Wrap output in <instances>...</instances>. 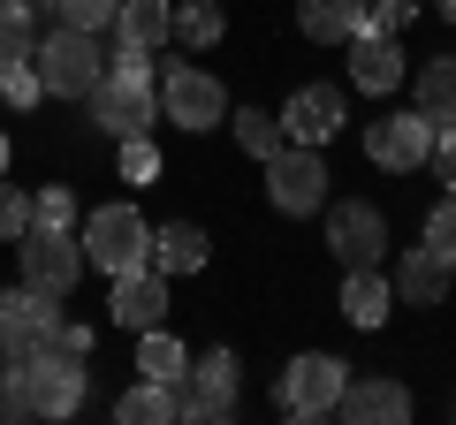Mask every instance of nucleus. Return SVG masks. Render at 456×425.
<instances>
[{
    "mask_svg": "<svg viewBox=\"0 0 456 425\" xmlns=\"http://www.w3.org/2000/svg\"><path fill=\"white\" fill-rule=\"evenodd\" d=\"M152 46H122L107 61V76L92 84V130H107V137H145L152 130V115H160V92H152Z\"/></svg>",
    "mask_w": 456,
    "mask_h": 425,
    "instance_id": "nucleus-1",
    "label": "nucleus"
},
{
    "mask_svg": "<svg viewBox=\"0 0 456 425\" xmlns=\"http://www.w3.org/2000/svg\"><path fill=\"white\" fill-rule=\"evenodd\" d=\"M38 84H46V99H92V84L107 76V53H99V31H46L31 53Z\"/></svg>",
    "mask_w": 456,
    "mask_h": 425,
    "instance_id": "nucleus-2",
    "label": "nucleus"
},
{
    "mask_svg": "<svg viewBox=\"0 0 456 425\" xmlns=\"http://www.w3.org/2000/svg\"><path fill=\"white\" fill-rule=\"evenodd\" d=\"M152 259V221L137 205H99L92 221H84V266H99V274H130V266Z\"/></svg>",
    "mask_w": 456,
    "mask_h": 425,
    "instance_id": "nucleus-3",
    "label": "nucleus"
},
{
    "mask_svg": "<svg viewBox=\"0 0 456 425\" xmlns=\"http://www.w3.org/2000/svg\"><path fill=\"white\" fill-rule=\"evenodd\" d=\"M16 266H23V281L31 289H46V296H69L84 281V244H77V229H23L16 236Z\"/></svg>",
    "mask_w": 456,
    "mask_h": 425,
    "instance_id": "nucleus-4",
    "label": "nucleus"
},
{
    "mask_svg": "<svg viewBox=\"0 0 456 425\" xmlns=\"http://www.w3.org/2000/svg\"><path fill=\"white\" fill-rule=\"evenodd\" d=\"M175 410L191 425H228V418H236V349H206L198 365H183Z\"/></svg>",
    "mask_w": 456,
    "mask_h": 425,
    "instance_id": "nucleus-5",
    "label": "nucleus"
},
{
    "mask_svg": "<svg viewBox=\"0 0 456 425\" xmlns=\"http://www.w3.org/2000/svg\"><path fill=\"white\" fill-rule=\"evenodd\" d=\"M160 115L175 130H221L228 122V92L213 84V68L183 61V68H160Z\"/></svg>",
    "mask_w": 456,
    "mask_h": 425,
    "instance_id": "nucleus-6",
    "label": "nucleus"
},
{
    "mask_svg": "<svg viewBox=\"0 0 456 425\" xmlns=\"http://www.w3.org/2000/svg\"><path fill=\"white\" fill-rule=\"evenodd\" d=\"M342 388H350V365L327 357V349H312V357H297L289 373H281V418H335Z\"/></svg>",
    "mask_w": 456,
    "mask_h": 425,
    "instance_id": "nucleus-7",
    "label": "nucleus"
},
{
    "mask_svg": "<svg viewBox=\"0 0 456 425\" xmlns=\"http://www.w3.org/2000/svg\"><path fill=\"white\" fill-rule=\"evenodd\" d=\"M84 357H61V349H38V357L16 365L23 380V410L31 418H69V410H84Z\"/></svg>",
    "mask_w": 456,
    "mask_h": 425,
    "instance_id": "nucleus-8",
    "label": "nucleus"
},
{
    "mask_svg": "<svg viewBox=\"0 0 456 425\" xmlns=\"http://www.w3.org/2000/svg\"><path fill=\"white\" fill-rule=\"evenodd\" d=\"M266 197H274L289 221L320 212V197H327V160H320V145H281L274 160H266Z\"/></svg>",
    "mask_w": 456,
    "mask_h": 425,
    "instance_id": "nucleus-9",
    "label": "nucleus"
},
{
    "mask_svg": "<svg viewBox=\"0 0 456 425\" xmlns=\"http://www.w3.org/2000/svg\"><path fill=\"white\" fill-rule=\"evenodd\" d=\"M61 296H46V289H0V357L8 365H23V357H38V342H46V327L61 319Z\"/></svg>",
    "mask_w": 456,
    "mask_h": 425,
    "instance_id": "nucleus-10",
    "label": "nucleus"
},
{
    "mask_svg": "<svg viewBox=\"0 0 456 425\" xmlns=\"http://www.w3.org/2000/svg\"><path fill=\"white\" fill-rule=\"evenodd\" d=\"M327 251L342 266H380L388 259V221H380V205H365V197L327 205Z\"/></svg>",
    "mask_w": 456,
    "mask_h": 425,
    "instance_id": "nucleus-11",
    "label": "nucleus"
},
{
    "mask_svg": "<svg viewBox=\"0 0 456 425\" xmlns=\"http://www.w3.org/2000/svg\"><path fill=\"white\" fill-rule=\"evenodd\" d=\"M426 152H434V122L411 107V115H380L373 130H365V160L388 167V175H411V167H426Z\"/></svg>",
    "mask_w": 456,
    "mask_h": 425,
    "instance_id": "nucleus-12",
    "label": "nucleus"
},
{
    "mask_svg": "<svg viewBox=\"0 0 456 425\" xmlns=\"http://www.w3.org/2000/svg\"><path fill=\"white\" fill-rule=\"evenodd\" d=\"M107 281H114V296H107L114 327L145 334V327L167 319V274H160V266H130V274H107Z\"/></svg>",
    "mask_w": 456,
    "mask_h": 425,
    "instance_id": "nucleus-13",
    "label": "nucleus"
},
{
    "mask_svg": "<svg viewBox=\"0 0 456 425\" xmlns=\"http://www.w3.org/2000/svg\"><path fill=\"white\" fill-rule=\"evenodd\" d=\"M274 122H281V137H289V145H320V152H327V137L342 130V92H327V84H305V92H297Z\"/></svg>",
    "mask_w": 456,
    "mask_h": 425,
    "instance_id": "nucleus-14",
    "label": "nucleus"
},
{
    "mask_svg": "<svg viewBox=\"0 0 456 425\" xmlns=\"http://www.w3.org/2000/svg\"><path fill=\"white\" fill-rule=\"evenodd\" d=\"M335 418H350V425H403L411 418V388L403 380H350L342 388V403H335Z\"/></svg>",
    "mask_w": 456,
    "mask_h": 425,
    "instance_id": "nucleus-15",
    "label": "nucleus"
},
{
    "mask_svg": "<svg viewBox=\"0 0 456 425\" xmlns=\"http://www.w3.org/2000/svg\"><path fill=\"white\" fill-rule=\"evenodd\" d=\"M411 76V61H403V46H395L388 31H358L350 38V84H358V92H395V84Z\"/></svg>",
    "mask_w": 456,
    "mask_h": 425,
    "instance_id": "nucleus-16",
    "label": "nucleus"
},
{
    "mask_svg": "<svg viewBox=\"0 0 456 425\" xmlns=\"http://www.w3.org/2000/svg\"><path fill=\"white\" fill-rule=\"evenodd\" d=\"M297 31L312 46H350L365 31V0H297Z\"/></svg>",
    "mask_w": 456,
    "mask_h": 425,
    "instance_id": "nucleus-17",
    "label": "nucleus"
},
{
    "mask_svg": "<svg viewBox=\"0 0 456 425\" xmlns=\"http://www.w3.org/2000/svg\"><path fill=\"white\" fill-rule=\"evenodd\" d=\"M388 304H395V281L380 274V266H350V274H342V319H350V327L373 334L380 319H388Z\"/></svg>",
    "mask_w": 456,
    "mask_h": 425,
    "instance_id": "nucleus-18",
    "label": "nucleus"
},
{
    "mask_svg": "<svg viewBox=\"0 0 456 425\" xmlns=\"http://www.w3.org/2000/svg\"><path fill=\"white\" fill-rule=\"evenodd\" d=\"M449 259H441L434 244H419V251H403V259H395V296H411V304H441V296H449Z\"/></svg>",
    "mask_w": 456,
    "mask_h": 425,
    "instance_id": "nucleus-19",
    "label": "nucleus"
},
{
    "mask_svg": "<svg viewBox=\"0 0 456 425\" xmlns=\"http://www.w3.org/2000/svg\"><path fill=\"white\" fill-rule=\"evenodd\" d=\"M122 46H167V31H175V0H122L107 23Z\"/></svg>",
    "mask_w": 456,
    "mask_h": 425,
    "instance_id": "nucleus-20",
    "label": "nucleus"
},
{
    "mask_svg": "<svg viewBox=\"0 0 456 425\" xmlns=\"http://www.w3.org/2000/svg\"><path fill=\"white\" fill-rule=\"evenodd\" d=\"M206 229L198 221H167V229H152V259L145 266H160V274H198L206 266Z\"/></svg>",
    "mask_w": 456,
    "mask_h": 425,
    "instance_id": "nucleus-21",
    "label": "nucleus"
},
{
    "mask_svg": "<svg viewBox=\"0 0 456 425\" xmlns=\"http://www.w3.org/2000/svg\"><path fill=\"white\" fill-rule=\"evenodd\" d=\"M114 418L122 425H175L183 410H175V388H167V380H137V388L114 403Z\"/></svg>",
    "mask_w": 456,
    "mask_h": 425,
    "instance_id": "nucleus-22",
    "label": "nucleus"
},
{
    "mask_svg": "<svg viewBox=\"0 0 456 425\" xmlns=\"http://www.w3.org/2000/svg\"><path fill=\"white\" fill-rule=\"evenodd\" d=\"M38 53V0H0V68Z\"/></svg>",
    "mask_w": 456,
    "mask_h": 425,
    "instance_id": "nucleus-23",
    "label": "nucleus"
},
{
    "mask_svg": "<svg viewBox=\"0 0 456 425\" xmlns=\"http://www.w3.org/2000/svg\"><path fill=\"white\" fill-rule=\"evenodd\" d=\"M183 365H191V349H183L167 327H145V334H137V380H167V388H175Z\"/></svg>",
    "mask_w": 456,
    "mask_h": 425,
    "instance_id": "nucleus-24",
    "label": "nucleus"
},
{
    "mask_svg": "<svg viewBox=\"0 0 456 425\" xmlns=\"http://www.w3.org/2000/svg\"><path fill=\"white\" fill-rule=\"evenodd\" d=\"M419 115L434 130H456V61H426L419 68Z\"/></svg>",
    "mask_w": 456,
    "mask_h": 425,
    "instance_id": "nucleus-25",
    "label": "nucleus"
},
{
    "mask_svg": "<svg viewBox=\"0 0 456 425\" xmlns=\"http://www.w3.org/2000/svg\"><path fill=\"white\" fill-rule=\"evenodd\" d=\"M221 31H228L221 0H183V8H175V31H167V38H183L191 53H206V46H221Z\"/></svg>",
    "mask_w": 456,
    "mask_h": 425,
    "instance_id": "nucleus-26",
    "label": "nucleus"
},
{
    "mask_svg": "<svg viewBox=\"0 0 456 425\" xmlns=\"http://www.w3.org/2000/svg\"><path fill=\"white\" fill-rule=\"evenodd\" d=\"M228 130H236V145H244L251 160H274V152L289 145V137H281V122L259 115V107H236V115H228Z\"/></svg>",
    "mask_w": 456,
    "mask_h": 425,
    "instance_id": "nucleus-27",
    "label": "nucleus"
},
{
    "mask_svg": "<svg viewBox=\"0 0 456 425\" xmlns=\"http://www.w3.org/2000/svg\"><path fill=\"white\" fill-rule=\"evenodd\" d=\"M31 221L38 229H77V190H61V182L53 190H31Z\"/></svg>",
    "mask_w": 456,
    "mask_h": 425,
    "instance_id": "nucleus-28",
    "label": "nucleus"
},
{
    "mask_svg": "<svg viewBox=\"0 0 456 425\" xmlns=\"http://www.w3.org/2000/svg\"><path fill=\"white\" fill-rule=\"evenodd\" d=\"M419 16H426V0H365V31H388V38Z\"/></svg>",
    "mask_w": 456,
    "mask_h": 425,
    "instance_id": "nucleus-29",
    "label": "nucleus"
},
{
    "mask_svg": "<svg viewBox=\"0 0 456 425\" xmlns=\"http://www.w3.org/2000/svg\"><path fill=\"white\" fill-rule=\"evenodd\" d=\"M0 99H8V107H38V99H46L38 68L31 61H8V68H0Z\"/></svg>",
    "mask_w": 456,
    "mask_h": 425,
    "instance_id": "nucleus-30",
    "label": "nucleus"
},
{
    "mask_svg": "<svg viewBox=\"0 0 456 425\" xmlns=\"http://www.w3.org/2000/svg\"><path fill=\"white\" fill-rule=\"evenodd\" d=\"M53 8H61V23H69V31H107L122 0H53Z\"/></svg>",
    "mask_w": 456,
    "mask_h": 425,
    "instance_id": "nucleus-31",
    "label": "nucleus"
},
{
    "mask_svg": "<svg viewBox=\"0 0 456 425\" xmlns=\"http://www.w3.org/2000/svg\"><path fill=\"white\" fill-rule=\"evenodd\" d=\"M160 175V145L152 137H122V182H152Z\"/></svg>",
    "mask_w": 456,
    "mask_h": 425,
    "instance_id": "nucleus-32",
    "label": "nucleus"
},
{
    "mask_svg": "<svg viewBox=\"0 0 456 425\" xmlns=\"http://www.w3.org/2000/svg\"><path fill=\"white\" fill-rule=\"evenodd\" d=\"M426 244L449 259V274H456V197H441L434 212H426Z\"/></svg>",
    "mask_w": 456,
    "mask_h": 425,
    "instance_id": "nucleus-33",
    "label": "nucleus"
},
{
    "mask_svg": "<svg viewBox=\"0 0 456 425\" xmlns=\"http://www.w3.org/2000/svg\"><path fill=\"white\" fill-rule=\"evenodd\" d=\"M23 229H31V190H8L0 182V244H16Z\"/></svg>",
    "mask_w": 456,
    "mask_h": 425,
    "instance_id": "nucleus-34",
    "label": "nucleus"
},
{
    "mask_svg": "<svg viewBox=\"0 0 456 425\" xmlns=\"http://www.w3.org/2000/svg\"><path fill=\"white\" fill-rule=\"evenodd\" d=\"M0 418H31V410H23V380H16V365H0Z\"/></svg>",
    "mask_w": 456,
    "mask_h": 425,
    "instance_id": "nucleus-35",
    "label": "nucleus"
},
{
    "mask_svg": "<svg viewBox=\"0 0 456 425\" xmlns=\"http://www.w3.org/2000/svg\"><path fill=\"white\" fill-rule=\"evenodd\" d=\"M426 160H434V167H441V182H449V190H456V130H441V145L426 152Z\"/></svg>",
    "mask_w": 456,
    "mask_h": 425,
    "instance_id": "nucleus-36",
    "label": "nucleus"
},
{
    "mask_svg": "<svg viewBox=\"0 0 456 425\" xmlns=\"http://www.w3.org/2000/svg\"><path fill=\"white\" fill-rule=\"evenodd\" d=\"M0 175H8V137H0Z\"/></svg>",
    "mask_w": 456,
    "mask_h": 425,
    "instance_id": "nucleus-37",
    "label": "nucleus"
},
{
    "mask_svg": "<svg viewBox=\"0 0 456 425\" xmlns=\"http://www.w3.org/2000/svg\"><path fill=\"white\" fill-rule=\"evenodd\" d=\"M441 16H449V23H456V0H441Z\"/></svg>",
    "mask_w": 456,
    "mask_h": 425,
    "instance_id": "nucleus-38",
    "label": "nucleus"
}]
</instances>
